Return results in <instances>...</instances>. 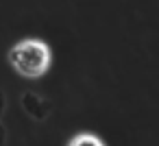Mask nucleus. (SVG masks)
<instances>
[{"label": "nucleus", "instance_id": "obj_1", "mask_svg": "<svg viewBox=\"0 0 159 146\" xmlns=\"http://www.w3.org/2000/svg\"><path fill=\"white\" fill-rule=\"evenodd\" d=\"M9 63L20 76L39 79L48 72L52 63V50L46 42L29 37L13 44V48L9 50Z\"/></svg>", "mask_w": 159, "mask_h": 146}, {"label": "nucleus", "instance_id": "obj_2", "mask_svg": "<svg viewBox=\"0 0 159 146\" xmlns=\"http://www.w3.org/2000/svg\"><path fill=\"white\" fill-rule=\"evenodd\" d=\"M68 146H105V142L94 133H79L68 142Z\"/></svg>", "mask_w": 159, "mask_h": 146}]
</instances>
